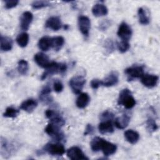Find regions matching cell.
<instances>
[{
  "mask_svg": "<svg viewBox=\"0 0 160 160\" xmlns=\"http://www.w3.org/2000/svg\"><path fill=\"white\" fill-rule=\"evenodd\" d=\"M5 2V8L7 9H9L16 7L19 3V1L18 0H6L4 1Z\"/></svg>",
  "mask_w": 160,
  "mask_h": 160,
  "instance_id": "cell-33",
  "label": "cell"
},
{
  "mask_svg": "<svg viewBox=\"0 0 160 160\" xmlns=\"http://www.w3.org/2000/svg\"><path fill=\"white\" fill-rule=\"evenodd\" d=\"M67 156L72 160H88V158L86 156L81 148L78 146H72L67 151Z\"/></svg>",
  "mask_w": 160,
  "mask_h": 160,
  "instance_id": "cell-8",
  "label": "cell"
},
{
  "mask_svg": "<svg viewBox=\"0 0 160 160\" xmlns=\"http://www.w3.org/2000/svg\"><path fill=\"white\" fill-rule=\"evenodd\" d=\"M138 16L139 22L140 24L142 25H146L149 23V17L148 15V13L144 8H139L138 9Z\"/></svg>",
  "mask_w": 160,
  "mask_h": 160,
  "instance_id": "cell-24",
  "label": "cell"
},
{
  "mask_svg": "<svg viewBox=\"0 0 160 160\" xmlns=\"http://www.w3.org/2000/svg\"><path fill=\"white\" fill-rule=\"evenodd\" d=\"M50 4L51 3L48 1H35L32 2L31 6L33 9H38L49 6Z\"/></svg>",
  "mask_w": 160,
  "mask_h": 160,
  "instance_id": "cell-29",
  "label": "cell"
},
{
  "mask_svg": "<svg viewBox=\"0 0 160 160\" xmlns=\"http://www.w3.org/2000/svg\"><path fill=\"white\" fill-rule=\"evenodd\" d=\"M130 121V117L127 114H122L115 119L114 124L118 129H123L126 128Z\"/></svg>",
  "mask_w": 160,
  "mask_h": 160,
  "instance_id": "cell-17",
  "label": "cell"
},
{
  "mask_svg": "<svg viewBox=\"0 0 160 160\" xmlns=\"http://www.w3.org/2000/svg\"><path fill=\"white\" fill-rule=\"evenodd\" d=\"M98 129L101 134L112 133L114 132V127L111 120L104 121L98 125Z\"/></svg>",
  "mask_w": 160,
  "mask_h": 160,
  "instance_id": "cell-19",
  "label": "cell"
},
{
  "mask_svg": "<svg viewBox=\"0 0 160 160\" xmlns=\"http://www.w3.org/2000/svg\"><path fill=\"white\" fill-rule=\"evenodd\" d=\"M118 103L119 105L123 106L126 109H131L135 106L136 102L132 96L131 91L129 89L125 88L120 92Z\"/></svg>",
  "mask_w": 160,
  "mask_h": 160,
  "instance_id": "cell-3",
  "label": "cell"
},
{
  "mask_svg": "<svg viewBox=\"0 0 160 160\" xmlns=\"http://www.w3.org/2000/svg\"><path fill=\"white\" fill-rule=\"evenodd\" d=\"M91 148L94 152L102 151L105 156H109L114 154L117 150L116 144L110 142L100 137H95L90 143Z\"/></svg>",
  "mask_w": 160,
  "mask_h": 160,
  "instance_id": "cell-1",
  "label": "cell"
},
{
  "mask_svg": "<svg viewBox=\"0 0 160 160\" xmlns=\"http://www.w3.org/2000/svg\"><path fill=\"white\" fill-rule=\"evenodd\" d=\"M53 89L55 92L59 93L63 90V84L62 82L59 80H56L53 82Z\"/></svg>",
  "mask_w": 160,
  "mask_h": 160,
  "instance_id": "cell-32",
  "label": "cell"
},
{
  "mask_svg": "<svg viewBox=\"0 0 160 160\" xmlns=\"http://www.w3.org/2000/svg\"><path fill=\"white\" fill-rule=\"evenodd\" d=\"M39 48L43 51H47L51 48V38L48 36H43L39 39L38 41Z\"/></svg>",
  "mask_w": 160,
  "mask_h": 160,
  "instance_id": "cell-23",
  "label": "cell"
},
{
  "mask_svg": "<svg viewBox=\"0 0 160 160\" xmlns=\"http://www.w3.org/2000/svg\"><path fill=\"white\" fill-rule=\"evenodd\" d=\"M89 101L90 98L88 94L86 92H82L80 93L76 99V104L78 108L83 109L85 108L88 105Z\"/></svg>",
  "mask_w": 160,
  "mask_h": 160,
  "instance_id": "cell-18",
  "label": "cell"
},
{
  "mask_svg": "<svg viewBox=\"0 0 160 160\" xmlns=\"http://www.w3.org/2000/svg\"><path fill=\"white\" fill-rule=\"evenodd\" d=\"M43 151L51 155L62 156L65 152V148L64 146L59 143H47L42 148Z\"/></svg>",
  "mask_w": 160,
  "mask_h": 160,
  "instance_id": "cell-5",
  "label": "cell"
},
{
  "mask_svg": "<svg viewBox=\"0 0 160 160\" xmlns=\"http://www.w3.org/2000/svg\"><path fill=\"white\" fill-rule=\"evenodd\" d=\"M146 124H147V129L149 132H154L156 131L158 128L155 120L152 118H149L148 119Z\"/></svg>",
  "mask_w": 160,
  "mask_h": 160,
  "instance_id": "cell-31",
  "label": "cell"
},
{
  "mask_svg": "<svg viewBox=\"0 0 160 160\" xmlns=\"http://www.w3.org/2000/svg\"><path fill=\"white\" fill-rule=\"evenodd\" d=\"M0 41H1L0 49L1 51H9L12 49L13 42H12V40L9 37L1 36Z\"/></svg>",
  "mask_w": 160,
  "mask_h": 160,
  "instance_id": "cell-20",
  "label": "cell"
},
{
  "mask_svg": "<svg viewBox=\"0 0 160 160\" xmlns=\"http://www.w3.org/2000/svg\"><path fill=\"white\" fill-rule=\"evenodd\" d=\"M19 113V111L13 107H8L6 108V111L3 114V116L5 118H14Z\"/></svg>",
  "mask_w": 160,
  "mask_h": 160,
  "instance_id": "cell-28",
  "label": "cell"
},
{
  "mask_svg": "<svg viewBox=\"0 0 160 160\" xmlns=\"http://www.w3.org/2000/svg\"><path fill=\"white\" fill-rule=\"evenodd\" d=\"M45 26L53 31H58L62 26L61 19L58 16H51L47 19L45 23Z\"/></svg>",
  "mask_w": 160,
  "mask_h": 160,
  "instance_id": "cell-13",
  "label": "cell"
},
{
  "mask_svg": "<svg viewBox=\"0 0 160 160\" xmlns=\"http://www.w3.org/2000/svg\"><path fill=\"white\" fill-rule=\"evenodd\" d=\"M51 92V89L49 85H46L43 87L39 94V98L41 101L46 104L49 103L51 101H52V98L49 96Z\"/></svg>",
  "mask_w": 160,
  "mask_h": 160,
  "instance_id": "cell-22",
  "label": "cell"
},
{
  "mask_svg": "<svg viewBox=\"0 0 160 160\" xmlns=\"http://www.w3.org/2000/svg\"><path fill=\"white\" fill-rule=\"evenodd\" d=\"M29 69V66L28 62L24 59H21L18 62V71L19 74L22 75H26Z\"/></svg>",
  "mask_w": 160,
  "mask_h": 160,
  "instance_id": "cell-27",
  "label": "cell"
},
{
  "mask_svg": "<svg viewBox=\"0 0 160 160\" xmlns=\"http://www.w3.org/2000/svg\"><path fill=\"white\" fill-rule=\"evenodd\" d=\"M124 72L128 76V79L129 81L140 78L144 74V67L142 66H132L126 68Z\"/></svg>",
  "mask_w": 160,
  "mask_h": 160,
  "instance_id": "cell-6",
  "label": "cell"
},
{
  "mask_svg": "<svg viewBox=\"0 0 160 160\" xmlns=\"http://www.w3.org/2000/svg\"><path fill=\"white\" fill-rule=\"evenodd\" d=\"M38 106V102L36 100L30 98L24 101L20 105V109L28 112H32Z\"/></svg>",
  "mask_w": 160,
  "mask_h": 160,
  "instance_id": "cell-15",
  "label": "cell"
},
{
  "mask_svg": "<svg viewBox=\"0 0 160 160\" xmlns=\"http://www.w3.org/2000/svg\"><path fill=\"white\" fill-rule=\"evenodd\" d=\"M117 47L121 53H124L130 48V44L128 41H121L117 43Z\"/></svg>",
  "mask_w": 160,
  "mask_h": 160,
  "instance_id": "cell-30",
  "label": "cell"
},
{
  "mask_svg": "<svg viewBox=\"0 0 160 160\" xmlns=\"http://www.w3.org/2000/svg\"><path fill=\"white\" fill-rule=\"evenodd\" d=\"M34 59L36 64L42 68H46L50 64L49 57L43 52H38L34 55Z\"/></svg>",
  "mask_w": 160,
  "mask_h": 160,
  "instance_id": "cell-14",
  "label": "cell"
},
{
  "mask_svg": "<svg viewBox=\"0 0 160 160\" xmlns=\"http://www.w3.org/2000/svg\"><path fill=\"white\" fill-rule=\"evenodd\" d=\"M94 127L90 124H88L86 127V129H85V132L84 133V136H86L88 134H91L93 132H94Z\"/></svg>",
  "mask_w": 160,
  "mask_h": 160,
  "instance_id": "cell-37",
  "label": "cell"
},
{
  "mask_svg": "<svg viewBox=\"0 0 160 160\" xmlns=\"http://www.w3.org/2000/svg\"><path fill=\"white\" fill-rule=\"evenodd\" d=\"M78 22L79 31L84 36H88L91 28V21L89 18L85 16H80L78 18Z\"/></svg>",
  "mask_w": 160,
  "mask_h": 160,
  "instance_id": "cell-9",
  "label": "cell"
},
{
  "mask_svg": "<svg viewBox=\"0 0 160 160\" xmlns=\"http://www.w3.org/2000/svg\"><path fill=\"white\" fill-rule=\"evenodd\" d=\"M64 43V39L62 36L51 38V48L56 51H59Z\"/></svg>",
  "mask_w": 160,
  "mask_h": 160,
  "instance_id": "cell-25",
  "label": "cell"
},
{
  "mask_svg": "<svg viewBox=\"0 0 160 160\" xmlns=\"http://www.w3.org/2000/svg\"><path fill=\"white\" fill-rule=\"evenodd\" d=\"M67 69V65L66 63L63 62H51L48 66L45 68L44 72L42 73L41 79L43 80L46 79L49 76H52L54 74H64Z\"/></svg>",
  "mask_w": 160,
  "mask_h": 160,
  "instance_id": "cell-2",
  "label": "cell"
},
{
  "mask_svg": "<svg viewBox=\"0 0 160 160\" xmlns=\"http://www.w3.org/2000/svg\"><path fill=\"white\" fill-rule=\"evenodd\" d=\"M132 29L125 22H122L120 24L117 34L119 38H121V41H128L131 39L132 36Z\"/></svg>",
  "mask_w": 160,
  "mask_h": 160,
  "instance_id": "cell-7",
  "label": "cell"
},
{
  "mask_svg": "<svg viewBox=\"0 0 160 160\" xmlns=\"http://www.w3.org/2000/svg\"><path fill=\"white\" fill-rule=\"evenodd\" d=\"M29 34L27 32H21L16 38L18 44L21 48H25L29 42Z\"/></svg>",
  "mask_w": 160,
  "mask_h": 160,
  "instance_id": "cell-26",
  "label": "cell"
},
{
  "mask_svg": "<svg viewBox=\"0 0 160 160\" xmlns=\"http://www.w3.org/2000/svg\"><path fill=\"white\" fill-rule=\"evenodd\" d=\"M105 48L106 49V51L108 53H111L113 51V50H114V45H113L112 41L111 39L105 42Z\"/></svg>",
  "mask_w": 160,
  "mask_h": 160,
  "instance_id": "cell-36",
  "label": "cell"
},
{
  "mask_svg": "<svg viewBox=\"0 0 160 160\" xmlns=\"http://www.w3.org/2000/svg\"><path fill=\"white\" fill-rule=\"evenodd\" d=\"M33 19V15L30 11L24 12L20 18V26L22 30L26 31L29 29Z\"/></svg>",
  "mask_w": 160,
  "mask_h": 160,
  "instance_id": "cell-12",
  "label": "cell"
},
{
  "mask_svg": "<svg viewBox=\"0 0 160 160\" xmlns=\"http://www.w3.org/2000/svg\"><path fill=\"white\" fill-rule=\"evenodd\" d=\"M102 81V86L105 87H111L118 84L119 81V75L116 71L111 72Z\"/></svg>",
  "mask_w": 160,
  "mask_h": 160,
  "instance_id": "cell-11",
  "label": "cell"
},
{
  "mask_svg": "<svg viewBox=\"0 0 160 160\" xmlns=\"http://www.w3.org/2000/svg\"><path fill=\"white\" fill-rule=\"evenodd\" d=\"M141 83L148 88H152L155 87L158 82L159 78L156 75L145 74L141 78Z\"/></svg>",
  "mask_w": 160,
  "mask_h": 160,
  "instance_id": "cell-10",
  "label": "cell"
},
{
  "mask_svg": "<svg viewBox=\"0 0 160 160\" xmlns=\"http://www.w3.org/2000/svg\"><path fill=\"white\" fill-rule=\"evenodd\" d=\"M101 86H102V81L100 79H93L91 81V86L94 89H98Z\"/></svg>",
  "mask_w": 160,
  "mask_h": 160,
  "instance_id": "cell-35",
  "label": "cell"
},
{
  "mask_svg": "<svg viewBox=\"0 0 160 160\" xmlns=\"http://www.w3.org/2000/svg\"><path fill=\"white\" fill-rule=\"evenodd\" d=\"M124 137L128 142L132 144H136L139 139V134L138 132L132 129H129L125 131Z\"/></svg>",
  "mask_w": 160,
  "mask_h": 160,
  "instance_id": "cell-21",
  "label": "cell"
},
{
  "mask_svg": "<svg viewBox=\"0 0 160 160\" xmlns=\"http://www.w3.org/2000/svg\"><path fill=\"white\" fill-rule=\"evenodd\" d=\"M114 118V114L109 111H106L101 114V119L104 121L111 120Z\"/></svg>",
  "mask_w": 160,
  "mask_h": 160,
  "instance_id": "cell-34",
  "label": "cell"
},
{
  "mask_svg": "<svg viewBox=\"0 0 160 160\" xmlns=\"http://www.w3.org/2000/svg\"><path fill=\"white\" fill-rule=\"evenodd\" d=\"M86 79L82 76H74L69 79V84L74 94H80L81 92L84 85L85 84Z\"/></svg>",
  "mask_w": 160,
  "mask_h": 160,
  "instance_id": "cell-4",
  "label": "cell"
},
{
  "mask_svg": "<svg viewBox=\"0 0 160 160\" xmlns=\"http://www.w3.org/2000/svg\"><path fill=\"white\" fill-rule=\"evenodd\" d=\"M108 12L107 7L103 4H95L92 8V13L96 17H101L106 16Z\"/></svg>",
  "mask_w": 160,
  "mask_h": 160,
  "instance_id": "cell-16",
  "label": "cell"
}]
</instances>
